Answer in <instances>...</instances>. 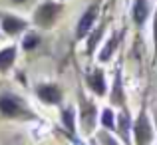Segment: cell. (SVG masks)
<instances>
[{"label": "cell", "instance_id": "obj_1", "mask_svg": "<svg viewBox=\"0 0 157 145\" xmlns=\"http://www.w3.org/2000/svg\"><path fill=\"white\" fill-rule=\"evenodd\" d=\"M64 10V4L56 2V0H44L34 12V24L38 28H52L58 16Z\"/></svg>", "mask_w": 157, "mask_h": 145}, {"label": "cell", "instance_id": "obj_2", "mask_svg": "<svg viewBox=\"0 0 157 145\" xmlns=\"http://www.w3.org/2000/svg\"><path fill=\"white\" fill-rule=\"evenodd\" d=\"M133 141L135 145H151V141H153V127H151L145 105L141 107L137 119L133 121Z\"/></svg>", "mask_w": 157, "mask_h": 145}, {"label": "cell", "instance_id": "obj_3", "mask_svg": "<svg viewBox=\"0 0 157 145\" xmlns=\"http://www.w3.org/2000/svg\"><path fill=\"white\" fill-rule=\"evenodd\" d=\"M0 115L2 117H24L26 115V107L20 97H16L10 92L0 93Z\"/></svg>", "mask_w": 157, "mask_h": 145}, {"label": "cell", "instance_id": "obj_4", "mask_svg": "<svg viewBox=\"0 0 157 145\" xmlns=\"http://www.w3.org/2000/svg\"><path fill=\"white\" fill-rule=\"evenodd\" d=\"M98 14H100V8H98V4H92V6L86 8V12L82 14V18L78 20V26H76V38H78V40L88 38V34L92 32L94 24H96Z\"/></svg>", "mask_w": 157, "mask_h": 145}, {"label": "cell", "instance_id": "obj_5", "mask_svg": "<svg viewBox=\"0 0 157 145\" xmlns=\"http://www.w3.org/2000/svg\"><path fill=\"white\" fill-rule=\"evenodd\" d=\"M0 28L6 36H16V34H22L24 30L28 28V22L20 16L14 14H6V12H0Z\"/></svg>", "mask_w": 157, "mask_h": 145}, {"label": "cell", "instance_id": "obj_6", "mask_svg": "<svg viewBox=\"0 0 157 145\" xmlns=\"http://www.w3.org/2000/svg\"><path fill=\"white\" fill-rule=\"evenodd\" d=\"M117 133L121 137V141L125 145H131V133H133V121H131V113L127 107H121L117 115Z\"/></svg>", "mask_w": 157, "mask_h": 145}, {"label": "cell", "instance_id": "obj_7", "mask_svg": "<svg viewBox=\"0 0 157 145\" xmlns=\"http://www.w3.org/2000/svg\"><path fill=\"white\" fill-rule=\"evenodd\" d=\"M80 101H82V105H80V119H82V123H84V131L86 133H92V129H94V123H96V105H94L92 101H88L84 96L80 93Z\"/></svg>", "mask_w": 157, "mask_h": 145}, {"label": "cell", "instance_id": "obj_8", "mask_svg": "<svg viewBox=\"0 0 157 145\" xmlns=\"http://www.w3.org/2000/svg\"><path fill=\"white\" fill-rule=\"evenodd\" d=\"M109 101H111V105L127 107L125 92H123V80H121V66H117V70H115V78H113V86H111Z\"/></svg>", "mask_w": 157, "mask_h": 145}, {"label": "cell", "instance_id": "obj_9", "mask_svg": "<svg viewBox=\"0 0 157 145\" xmlns=\"http://www.w3.org/2000/svg\"><path fill=\"white\" fill-rule=\"evenodd\" d=\"M86 84L88 88L96 93L98 97H104L105 92H107V86H105V76H104V70L101 68H96L86 76Z\"/></svg>", "mask_w": 157, "mask_h": 145}, {"label": "cell", "instance_id": "obj_10", "mask_svg": "<svg viewBox=\"0 0 157 145\" xmlns=\"http://www.w3.org/2000/svg\"><path fill=\"white\" fill-rule=\"evenodd\" d=\"M36 96L42 103H48V105H58L62 101V92L58 86L54 84H42L36 88Z\"/></svg>", "mask_w": 157, "mask_h": 145}, {"label": "cell", "instance_id": "obj_11", "mask_svg": "<svg viewBox=\"0 0 157 145\" xmlns=\"http://www.w3.org/2000/svg\"><path fill=\"white\" fill-rule=\"evenodd\" d=\"M149 0H133V6H131V18L133 24L137 28H141L145 24V20L149 18Z\"/></svg>", "mask_w": 157, "mask_h": 145}, {"label": "cell", "instance_id": "obj_12", "mask_svg": "<svg viewBox=\"0 0 157 145\" xmlns=\"http://www.w3.org/2000/svg\"><path fill=\"white\" fill-rule=\"evenodd\" d=\"M119 42H121V34H119V32H111V36L107 38V42L104 44V48L100 50V54H98V60H100L101 64L109 62L111 56L115 54V50H117Z\"/></svg>", "mask_w": 157, "mask_h": 145}, {"label": "cell", "instance_id": "obj_13", "mask_svg": "<svg viewBox=\"0 0 157 145\" xmlns=\"http://www.w3.org/2000/svg\"><path fill=\"white\" fill-rule=\"evenodd\" d=\"M16 54H18L16 44H14V46H8V48H2V50H0V74H6L8 70L14 66Z\"/></svg>", "mask_w": 157, "mask_h": 145}, {"label": "cell", "instance_id": "obj_14", "mask_svg": "<svg viewBox=\"0 0 157 145\" xmlns=\"http://www.w3.org/2000/svg\"><path fill=\"white\" fill-rule=\"evenodd\" d=\"M62 123H64L68 133H74V131H76V109H74L72 105L62 109Z\"/></svg>", "mask_w": 157, "mask_h": 145}, {"label": "cell", "instance_id": "obj_15", "mask_svg": "<svg viewBox=\"0 0 157 145\" xmlns=\"http://www.w3.org/2000/svg\"><path fill=\"white\" fill-rule=\"evenodd\" d=\"M101 125H104V129H115L117 127V117H115V113L111 111V107H105L104 111H101Z\"/></svg>", "mask_w": 157, "mask_h": 145}, {"label": "cell", "instance_id": "obj_16", "mask_svg": "<svg viewBox=\"0 0 157 145\" xmlns=\"http://www.w3.org/2000/svg\"><path fill=\"white\" fill-rule=\"evenodd\" d=\"M104 30H105V24H100L96 32H90V34H88V54H90V56L94 54V50H96L98 42H100V38H101V34H104Z\"/></svg>", "mask_w": 157, "mask_h": 145}, {"label": "cell", "instance_id": "obj_17", "mask_svg": "<svg viewBox=\"0 0 157 145\" xmlns=\"http://www.w3.org/2000/svg\"><path fill=\"white\" fill-rule=\"evenodd\" d=\"M38 42H40L38 32H28V34L24 36V40H22V48L26 50V52H30V50L38 48Z\"/></svg>", "mask_w": 157, "mask_h": 145}, {"label": "cell", "instance_id": "obj_18", "mask_svg": "<svg viewBox=\"0 0 157 145\" xmlns=\"http://www.w3.org/2000/svg\"><path fill=\"white\" fill-rule=\"evenodd\" d=\"M98 141H100V145H119L117 139L113 137V135L109 133V129H104L98 133Z\"/></svg>", "mask_w": 157, "mask_h": 145}, {"label": "cell", "instance_id": "obj_19", "mask_svg": "<svg viewBox=\"0 0 157 145\" xmlns=\"http://www.w3.org/2000/svg\"><path fill=\"white\" fill-rule=\"evenodd\" d=\"M153 60H157V10L153 16Z\"/></svg>", "mask_w": 157, "mask_h": 145}, {"label": "cell", "instance_id": "obj_20", "mask_svg": "<svg viewBox=\"0 0 157 145\" xmlns=\"http://www.w3.org/2000/svg\"><path fill=\"white\" fill-rule=\"evenodd\" d=\"M68 137L72 139V143H74V145H84V143H82V141H80V139H78V137H76L74 133H68Z\"/></svg>", "mask_w": 157, "mask_h": 145}, {"label": "cell", "instance_id": "obj_21", "mask_svg": "<svg viewBox=\"0 0 157 145\" xmlns=\"http://www.w3.org/2000/svg\"><path fill=\"white\" fill-rule=\"evenodd\" d=\"M153 123H155V129H157V105H155V109H153Z\"/></svg>", "mask_w": 157, "mask_h": 145}, {"label": "cell", "instance_id": "obj_22", "mask_svg": "<svg viewBox=\"0 0 157 145\" xmlns=\"http://www.w3.org/2000/svg\"><path fill=\"white\" fill-rule=\"evenodd\" d=\"M10 2H12V4H24L26 0H10Z\"/></svg>", "mask_w": 157, "mask_h": 145}]
</instances>
